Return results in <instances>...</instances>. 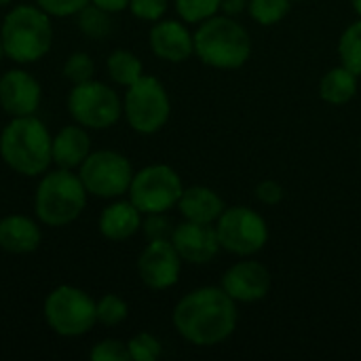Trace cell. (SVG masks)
<instances>
[{
  "instance_id": "8992f818",
  "label": "cell",
  "mask_w": 361,
  "mask_h": 361,
  "mask_svg": "<svg viewBox=\"0 0 361 361\" xmlns=\"http://www.w3.org/2000/svg\"><path fill=\"white\" fill-rule=\"evenodd\" d=\"M42 315L47 326L63 338H78L89 334L95 324V300L76 286L53 288L42 305Z\"/></svg>"
},
{
  "instance_id": "30bf717a",
  "label": "cell",
  "mask_w": 361,
  "mask_h": 361,
  "mask_svg": "<svg viewBox=\"0 0 361 361\" xmlns=\"http://www.w3.org/2000/svg\"><path fill=\"white\" fill-rule=\"evenodd\" d=\"M216 233L224 252L239 258H254L269 243V224L260 212L247 205H233L216 220Z\"/></svg>"
},
{
  "instance_id": "3957f363",
  "label": "cell",
  "mask_w": 361,
  "mask_h": 361,
  "mask_svg": "<svg viewBox=\"0 0 361 361\" xmlns=\"http://www.w3.org/2000/svg\"><path fill=\"white\" fill-rule=\"evenodd\" d=\"M4 57L27 66L40 61L53 47V23L38 4H17L8 8L0 25Z\"/></svg>"
},
{
  "instance_id": "484cf974",
  "label": "cell",
  "mask_w": 361,
  "mask_h": 361,
  "mask_svg": "<svg viewBox=\"0 0 361 361\" xmlns=\"http://www.w3.org/2000/svg\"><path fill=\"white\" fill-rule=\"evenodd\" d=\"M95 315H97V324L106 328H114L127 319L129 305L116 294H104L99 300H95Z\"/></svg>"
},
{
  "instance_id": "5b68a950",
  "label": "cell",
  "mask_w": 361,
  "mask_h": 361,
  "mask_svg": "<svg viewBox=\"0 0 361 361\" xmlns=\"http://www.w3.org/2000/svg\"><path fill=\"white\" fill-rule=\"evenodd\" d=\"M89 192L74 169H49L40 176L34 192L36 220L49 228L76 222L87 207Z\"/></svg>"
},
{
  "instance_id": "ba28073f",
  "label": "cell",
  "mask_w": 361,
  "mask_h": 361,
  "mask_svg": "<svg viewBox=\"0 0 361 361\" xmlns=\"http://www.w3.org/2000/svg\"><path fill=\"white\" fill-rule=\"evenodd\" d=\"M68 112L74 123L85 129L104 131L114 127L123 116V97L102 80L72 85L68 93Z\"/></svg>"
},
{
  "instance_id": "74e56055",
  "label": "cell",
  "mask_w": 361,
  "mask_h": 361,
  "mask_svg": "<svg viewBox=\"0 0 361 361\" xmlns=\"http://www.w3.org/2000/svg\"><path fill=\"white\" fill-rule=\"evenodd\" d=\"M11 4H13V0H0V8H6Z\"/></svg>"
},
{
  "instance_id": "7a4b0ae2",
  "label": "cell",
  "mask_w": 361,
  "mask_h": 361,
  "mask_svg": "<svg viewBox=\"0 0 361 361\" xmlns=\"http://www.w3.org/2000/svg\"><path fill=\"white\" fill-rule=\"evenodd\" d=\"M53 135L36 116H11L0 133V159L23 178H40L53 165Z\"/></svg>"
},
{
  "instance_id": "4fadbf2b",
  "label": "cell",
  "mask_w": 361,
  "mask_h": 361,
  "mask_svg": "<svg viewBox=\"0 0 361 361\" xmlns=\"http://www.w3.org/2000/svg\"><path fill=\"white\" fill-rule=\"evenodd\" d=\"M220 286L237 305H254L269 296L273 277L262 262L252 258H241L239 262H235L231 269L224 271Z\"/></svg>"
},
{
  "instance_id": "ab89813d",
  "label": "cell",
  "mask_w": 361,
  "mask_h": 361,
  "mask_svg": "<svg viewBox=\"0 0 361 361\" xmlns=\"http://www.w3.org/2000/svg\"><path fill=\"white\" fill-rule=\"evenodd\" d=\"M292 2H300V0H292Z\"/></svg>"
},
{
  "instance_id": "277c9868",
  "label": "cell",
  "mask_w": 361,
  "mask_h": 361,
  "mask_svg": "<svg viewBox=\"0 0 361 361\" xmlns=\"http://www.w3.org/2000/svg\"><path fill=\"white\" fill-rule=\"evenodd\" d=\"M192 38L195 55L216 70H237L252 57V36L247 27L222 13L201 21Z\"/></svg>"
},
{
  "instance_id": "7c38bea8",
  "label": "cell",
  "mask_w": 361,
  "mask_h": 361,
  "mask_svg": "<svg viewBox=\"0 0 361 361\" xmlns=\"http://www.w3.org/2000/svg\"><path fill=\"white\" fill-rule=\"evenodd\" d=\"M182 264L171 239H154L137 256V277L148 290L163 292L180 281Z\"/></svg>"
},
{
  "instance_id": "9a60e30c",
  "label": "cell",
  "mask_w": 361,
  "mask_h": 361,
  "mask_svg": "<svg viewBox=\"0 0 361 361\" xmlns=\"http://www.w3.org/2000/svg\"><path fill=\"white\" fill-rule=\"evenodd\" d=\"M42 102V87L34 74L23 68L6 70L0 76V108L8 116L36 114Z\"/></svg>"
},
{
  "instance_id": "4dcf8cb0",
  "label": "cell",
  "mask_w": 361,
  "mask_h": 361,
  "mask_svg": "<svg viewBox=\"0 0 361 361\" xmlns=\"http://www.w3.org/2000/svg\"><path fill=\"white\" fill-rule=\"evenodd\" d=\"M167 8H169V0H131L127 11L140 21L154 23L165 17Z\"/></svg>"
},
{
  "instance_id": "f1b7e54d",
  "label": "cell",
  "mask_w": 361,
  "mask_h": 361,
  "mask_svg": "<svg viewBox=\"0 0 361 361\" xmlns=\"http://www.w3.org/2000/svg\"><path fill=\"white\" fill-rule=\"evenodd\" d=\"M129 357L131 361H157L163 355L161 341L150 332H140L127 341Z\"/></svg>"
},
{
  "instance_id": "5bb4252c",
  "label": "cell",
  "mask_w": 361,
  "mask_h": 361,
  "mask_svg": "<svg viewBox=\"0 0 361 361\" xmlns=\"http://www.w3.org/2000/svg\"><path fill=\"white\" fill-rule=\"evenodd\" d=\"M171 243H173L176 252L180 254V258L186 264H195V267L214 262L218 258V254L222 252V245H220V239L216 233V224L182 220L173 228Z\"/></svg>"
},
{
  "instance_id": "836d02e7",
  "label": "cell",
  "mask_w": 361,
  "mask_h": 361,
  "mask_svg": "<svg viewBox=\"0 0 361 361\" xmlns=\"http://www.w3.org/2000/svg\"><path fill=\"white\" fill-rule=\"evenodd\" d=\"M256 199L262 203V205H269V207H273V205H279L281 201H283V197H286V190H283V186L277 182V180H262L258 186H256Z\"/></svg>"
},
{
  "instance_id": "4316f807",
  "label": "cell",
  "mask_w": 361,
  "mask_h": 361,
  "mask_svg": "<svg viewBox=\"0 0 361 361\" xmlns=\"http://www.w3.org/2000/svg\"><path fill=\"white\" fill-rule=\"evenodd\" d=\"M176 13L184 23L199 25L201 21L220 13L222 0H173Z\"/></svg>"
},
{
  "instance_id": "6da1fadb",
  "label": "cell",
  "mask_w": 361,
  "mask_h": 361,
  "mask_svg": "<svg viewBox=\"0 0 361 361\" xmlns=\"http://www.w3.org/2000/svg\"><path fill=\"white\" fill-rule=\"evenodd\" d=\"M171 324L186 343L195 347H216L228 341L237 330V302L222 286H203L176 302Z\"/></svg>"
},
{
  "instance_id": "44dd1931",
  "label": "cell",
  "mask_w": 361,
  "mask_h": 361,
  "mask_svg": "<svg viewBox=\"0 0 361 361\" xmlns=\"http://www.w3.org/2000/svg\"><path fill=\"white\" fill-rule=\"evenodd\" d=\"M360 76L343 63L328 70L319 80V97L330 106H345L357 93Z\"/></svg>"
},
{
  "instance_id": "cb8c5ba5",
  "label": "cell",
  "mask_w": 361,
  "mask_h": 361,
  "mask_svg": "<svg viewBox=\"0 0 361 361\" xmlns=\"http://www.w3.org/2000/svg\"><path fill=\"white\" fill-rule=\"evenodd\" d=\"M338 59L345 68L361 76V19L349 23L338 38Z\"/></svg>"
},
{
  "instance_id": "7402d4cb",
  "label": "cell",
  "mask_w": 361,
  "mask_h": 361,
  "mask_svg": "<svg viewBox=\"0 0 361 361\" xmlns=\"http://www.w3.org/2000/svg\"><path fill=\"white\" fill-rule=\"evenodd\" d=\"M106 72L114 85L127 89L144 76V63L133 51L116 49L106 59Z\"/></svg>"
},
{
  "instance_id": "8fae6325",
  "label": "cell",
  "mask_w": 361,
  "mask_h": 361,
  "mask_svg": "<svg viewBox=\"0 0 361 361\" xmlns=\"http://www.w3.org/2000/svg\"><path fill=\"white\" fill-rule=\"evenodd\" d=\"M133 173L131 161L116 150H91L78 167V178L82 180L89 197L106 201L125 197Z\"/></svg>"
},
{
  "instance_id": "52a82bcc",
  "label": "cell",
  "mask_w": 361,
  "mask_h": 361,
  "mask_svg": "<svg viewBox=\"0 0 361 361\" xmlns=\"http://www.w3.org/2000/svg\"><path fill=\"white\" fill-rule=\"evenodd\" d=\"M123 116L127 125L140 135L159 133L171 116V99L165 85L150 74H144L123 97Z\"/></svg>"
},
{
  "instance_id": "1f68e13d",
  "label": "cell",
  "mask_w": 361,
  "mask_h": 361,
  "mask_svg": "<svg viewBox=\"0 0 361 361\" xmlns=\"http://www.w3.org/2000/svg\"><path fill=\"white\" fill-rule=\"evenodd\" d=\"M176 224L169 220L167 214H146L142 220V233L148 241L154 239H171Z\"/></svg>"
},
{
  "instance_id": "d4e9b609",
  "label": "cell",
  "mask_w": 361,
  "mask_h": 361,
  "mask_svg": "<svg viewBox=\"0 0 361 361\" xmlns=\"http://www.w3.org/2000/svg\"><path fill=\"white\" fill-rule=\"evenodd\" d=\"M292 4H294L292 0H250L247 15L256 23L269 27V25H277L279 21H283L290 15Z\"/></svg>"
},
{
  "instance_id": "f35d334b",
  "label": "cell",
  "mask_w": 361,
  "mask_h": 361,
  "mask_svg": "<svg viewBox=\"0 0 361 361\" xmlns=\"http://www.w3.org/2000/svg\"><path fill=\"white\" fill-rule=\"evenodd\" d=\"M2 57H4V49H2V40H0V61H2Z\"/></svg>"
},
{
  "instance_id": "e0dca14e",
  "label": "cell",
  "mask_w": 361,
  "mask_h": 361,
  "mask_svg": "<svg viewBox=\"0 0 361 361\" xmlns=\"http://www.w3.org/2000/svg\"><path fill=\"white\" fill-rule=\"evenodd\" d=\"M142 220L144 214L129 201V197H118L102 209L97 218V231L104 239L121 243L142 231Z\"/></svg>"
},
{
  "instance_id": "83f0119b",
  "label": "cell",
  "mask_w": 361,
  "mask_h": 361,
  "mask_svg": "<svg viewBox=\"0 0 361 361\" xmlns=\"http://www.w3.org/2000/svg\"><path fill=\"white\" fill-rule=\"evenodd\" d=\"M61 74H63V78H66L68 82H72V85L87 82V80H91V78L95 76V61L91 59L89 53H85V51H74V53L66 59V63H63V68H61Z\"/></svg>"
},
{
  "instance_id": "8d00e7d4",
  "label": "cell",
  "mask_w": 361,
  "mask_h": 361,
  "mask_svg": "<svg viewBox=\"0 0 361 361\" xmlns=\"http://www.w3.org/2000/svg\"><path fill=\"white\" fill-rule=\"evenodd\" d=\"M351 4H353V11H355V15L361 19V0H351Z\"/></svg>"
},
{
  "instance_id": "d6986e66",
  "label": "cell",
  "mask_w": 361,
  "mask_h": 361,
  "mask_svg": "<svg viewBox=\"0 0 361 361\" xmlns=\"http://www.w3.org/2000/svg\"><path fill=\"white\" fill-rule=\"evenodd\" d=\"M91 152V137L89 129L82 125H66L61 127L51 142V154H53V165L61 169H78L82 161Z\"/></svg>"
},
{
  "instance_id": "d590c367",
  "label": "cell",
  "mask_w": 361,
  "mask_h": 361,
  "mask_svg": "<svg viewBox=\"0 0 361 361\" xmlns=\"http://www.w3.org/2000/svg\"><path fill=\"white\" fill-rule=\"evenodd\" d=\"M129 2L131 0H91V4H95V6H99V8H104V11L112 13V15L127 11L129 8Z\"/></svg>"
},
{
  "instance_id": "2e32d148",
  "label": "cell",
  "mask_w": 361,
  "mask_h": 361,
  "mask_svg": "<svg viewBox=\"0 0 361 361\" xmlns=\"http://www.w3.org/2000/svg\"><path fill=\"white\" fill-rule=\"evenodd\" d=\"M148 44L154 57L169 61V63H182L195 55V38L182 19H159L152 23L148 32Z\"/></svg>"
},
{
  "instance_id": "d6a6232c",
  "label": "cell",
  "mask_w": 361,
  "mask_h": 361,
  "mask_svg": "<svg viewBox=\"0 0 361 361\" xmlns=\"http://www.w3.org/2000/svg\"><path fill=\"white\" fill-rule=\"evenodd\" d=\"M91 0H36V4L51 17H74Z\"/></svg>"
},
{
  "instance_id": "f546056e",
  "label": "cell",
  "mask_w": 361,
  "mask_h": 361,
  "mask_svg": "<svg viewBox=\"0 0 361 361\" xmlns=\"http://www.w3.org/2000/svg\"><path fill=\"white\" fill-rule=\"evenodd\" d=\"M89 360L91 361H131L129 357V349L127 343L118 341V338H104L97 341L91 351H89Z\"/></svg>"
},
{
  "instance_id": "603a6c76",
  "label": "cell",
  "mask_w": 361,
  "mask_h": 361,
  "mask_svg": "<svg viewBox=\"0 0 361 361\" xmlns=\"http://www.w3.org/2000/svg\"><path fill=\"white\" fill-rule=\"evenodd\" d=\"M74 17H76V27L87 38L102 40L112 34V13H108L91 2L87 6H82Z\"/></svg>"
},
{
  "instance_id": "60d3db41",
  "label": "cell",
  "mask_w": 361,
  "mask_h": 361,
  "mask_svg": "<svg viewBox=\"0 0 361 361\" xmlns=\"http://www.w3.org/2000/svg\"><path fill=\"white\" fill-rule=\"evenodd\" d=\"M360 150H361V142H360Z\"/></svg>"
},
{
  "instance_id": "9c48e42d",
  "label": "cell",
  "mask_w": 361,
  "mask_h": 361,
  "mask_svg": "<svg viewBox=\"0 0 361 361\" xmlns=\"http://www.w3.org/2000/svg\"><path fill=\"white\" fill-rule=\"evenodd\" d=\"M182 190L184 184L180 173L165 163H154L133 173L127 197L144 216L167 214L178 205Z\"/></svg>"
},
{
  "instance_id": "ffe728a7",
  "label": "cell",
  "mask_w": 361,
  "mask_h": 361,
  "mask_svg": "<svg viewBox=\"0 0 361 361\" xmlns=\"http://www.w3.org/2000/svg\"><path fill=\"white\" fill-rule=\"evenodd\" d=\"M176 207L184 220L201 222V224H216V220L226 209L224 199L214 188L201 184L184 188Z\"/></svg>"
},
{
  "instance_id": "e575fe53",
  "label": "cell",
  "mask_w": 361,
  "mask_h": 361,
  "mask_svg": "<svg viewBox=\"0 0 361 361\" xmlns=\"http://www.w3.org/2000/svg\"><path fill=\"white\" fill-rule=\"evenodd\" d=\"M247 4H250V0H222L220 13L228 15V17H237V15L247 13Z\"/></svg>"
},
{
  "instance_id": "ac0fdd59",
  "label": "cell",
  "mask_w": 361,
  "mask_h": 361,
  "mask_svg": "<svg viewBox=\"0 0 361 361\" xmlns=\"http://www.w3.org/2000/svg\"><path fill=\"white\" fill-rule=\"evenodd\" d=\"M40 222L25 214H8L0 218V250L6 254L23 256L40 247Z\"/></svg>"
}]
</instances>
